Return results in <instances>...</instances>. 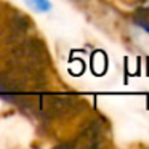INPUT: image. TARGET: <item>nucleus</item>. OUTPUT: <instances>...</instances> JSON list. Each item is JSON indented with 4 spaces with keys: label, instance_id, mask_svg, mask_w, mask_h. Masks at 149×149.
Wrapping results in <instances>:
<instances>
[{
    "label": "nucleus",
    "instance_id": "1",
    "mask_svg": "<svg viewBox=\"0 0 149 149\" xmlns=\"http://www.w3.org/2000/svg\"><path fill=\"white\" fill-rule=\"evenodd\" d=\"M82 101L72 96H53L48 98V109L53 116H68L80 107Z\"/></svg>",
    "mask_w": 149,
    "mask_h": 149
},
{
    "label": "nucleus",
    "instance_id": "2",
    "mask_svg": "<svg viewBox=\"0 0 149 149\" xmlns=\"http://www.w3.org/2000/svg\"><path fill=\"white\" fill-rule=\"evenodd\" d=\"M103 135V125H101L98 120H91V122L87 123V127L84 128V133H82V138L90 139L88 146H98L100 143L96 141L98 138H101Z\"/></svg>",
    "mask_w": 149,
    "mask_h": 149
},
{
    "label": "nucleus",
    "instance_id": "3",
    "mask_svg": "<svg viewBox=\"0 0 149 149\" xmlns=\"http://www.w3.org/2000/svg\"><path fill=\"white\" fill-rule=\"evenodd\" d=\"M26 2L31 5V7H34L39 11H48L50 8H52V5H50L48 0H26Z\"/></svg>",
    "mask_w": 149,
    "mask_h": 149
},
{
    "label": "nucleus",
    "instance_id": "4",
    "mask_svg": "<svg viewBox=\"0 0 149 149\" xmlns=\"http://www.w3.org/2000/svg\"><path fill=\"white\" fill-rule=\"evenodd\" d=\"M136 23H138L139 26L143 27V29H146V31L149 32V19H146V18H141V19H138Z\"/></svg>",
    "mask_w": 149,
    "mask_h": 149
}]
</instances>
